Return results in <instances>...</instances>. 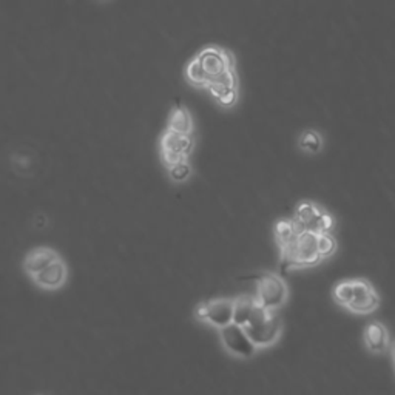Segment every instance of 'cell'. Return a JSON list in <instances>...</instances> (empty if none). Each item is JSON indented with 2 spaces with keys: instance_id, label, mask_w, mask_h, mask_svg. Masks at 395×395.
Wrapping results in <instances>:
<instances>
[{
  "instance_id": "cell-10",
  "label": "cell",
  "mask_w": 395,
  "mask_h": 395,
  "mask_svg": "<svg viewBox=\"0 0 395 395\" xmlns=\"http://www.w3.org/2000/svg\"><path fill=\"white\" fill-rule=\"evenodd\" d=\"M219 340L226 349L227 354L236 358H252L258 352L257 346L252 343L247 332L244 330L243 326L236 323H230L227 326L218 329Z\"/></svg>"
},
{
  "instance_id": "cell-1",
  "label": "cell",
  "mask_w": 395,
  "mask_h": 395,
  "mask_svg": "<svg viewBox=\"0 0 395 395\" xmlns=\"http://www.w3.org/2000/svg\"><path fill=\"white\" fill-rule=\"evenodd\" d=\"M332 298L340 307L354 315H369L380 307V295L371 281L350 278L332 287Z\"/></svg>"
},
{
  "instance_id": "cell-15",
  "label": "cell",
  "mask_w": 395,
  "mask_h": 395,
  "mask_svg": "<svg viewBox=\"0 0 395 395\" xmlns=\"http://www.w3.org/2000/svg\"><path fill=\"white\" fill-rule=\"evenodd\" d=\"M296 145L306 155H318L324 147V138L317 128H306L298 135Z\"/></svg>"
},
{
  "instance_id": "cell-21",
  "label": "cell",
  "mask_w": 395,
  "mask_h": 395,
  "mask_svg": "<svg viewBox=\"0 0 395 395\" xmlns=\"http://www.w3.org/2000/svg\"><path fill=\"white\" fill-rule=\"evenodd\" d=\"M391 357H392V363H394V366H395V343H394V346H392V349H391Z\"/></svg>"
},
{
  "instance_id": "cell-11",
  "label": "cell",
  "mask_w": 395,
  "mask_h": 395,
  "mask_svg": "<svg viewBox=\"0 0 395 395\" xmlns=\"http://www.w3.org/2000/svg\"><path fill=\"white\" fill-rule=\"evenodd\" d=\"M363 338L366 349L372 354H384L391 345L389 330L382 321H371L367 324Z\"/></svg>"
},
{
  "instance_id": "cell-8",
  "label": "cell",
  "mask_w": 395,
  "mask_h": 395,
  "mask_svg": "<svg viewBox=\"0 0 395 395\" xmlns=\"http://www.w3.org/2000/svg\"><path fill=\"white\" fill-rule=\"evenodd\" d=\"M210 98H212L219 109L223 110H232L240 102V93H241V81L240 74L236 69L227 72L216 81H213L207 87Z\"/></svg>"
},
{
  "instance_id": "cell-14",
  "label": "cell",
  "mask_w": 395,
  "mask_h": 395,
  "mask_svg": "<svg viewBox=\"0 0 395 395\" xmlns=\"http://www.w3.org/2000/svg\"><path fill=\"white\" fill-rule=\"evenodd\" d=\"M56 260H59L57 253L51 249H36L33 250L31 253H28V257L25 258V269L28 272L30 275H36L39 274L40 270L45 269L47 266H50L51 262H55Z\"/></svg>"
},
{
  "instance_id": "cell-17",
  "label": "cell",
  "mask_w": 395,
  "mask_h": 395,
  "mask_svg": "<svg viewBox=\"0 0 395 395\" xmlns=\"http://www.w3.org/2000/svg\"><path fill=\"white\" fill-rule=\"evenodd\" d=\"M255 306H257L255 296L252 295H240L233 298V323L244 326L250 318Z\"/></svg>"
},
{
  "instance_id": "cell-6",
  "label": "cell",
  "mask_w": 395,
  "mask_h": 395,
  "mask_svg": "<svg viewBox=\"0 0 395 395\" xmlns=\"http://www.w3.org/2000/svg\"><path fill=\"white\" fill-rule=\"evenodd\" d=\"M195 135H182L165 128L160 138V155L164 167L189 161L195 150Z\"/></svg>"
},
{
  "instance_id": "cell-20",
  "label": "cell",
  "mask_w": 395,
  "mask_h": 395,
  "mask_svg": "<svg viewBox=\"0 0 395 395\" xmlns=\"http://www.w3.org/2000/svg\"><path fill=\"white\" fill-rule=\"evenodd\" d=\"M167 173H169V178L173 182L182 184V182H186L191 178L193 169H191L190 161H182V162L172 165V167H167Z\"/></svg>"
},
{
  "instance_id": "cell-3",
  "label": "cell",
  "mask_w": 395,
  "mask_h": 395,
  "mask_svg": "<svg viewBox=\"0 0 395 395\" xmlns=\"http://www.w3.org/2000/svg\"><path fill=\"white\" fill-rule=\"evenodd\" d=\"M243 328L258 350L267 349L279 341L281 333H283V320L278 312L262 309L257 303L250 318Z\"/></svg>"
},
{
  "instance_id": "cell-7",
  "label": "cell",
  "mask_w": 395,
  "mask_h": 395,
  "mask_svg": "<svg viewBox=\"0 0 395 395\" xmlns=\"http://www.w3.org/2000/svg\"><path fill=\"white\" fill-rule=\"evenodd\" d=\"M292 219L301 230L312 233L330 232L335 226V219L328 210L312 203V201H300L295 207Z\"/></svg>"
},
{
  "instance_id": "cell-9",
  "label": "cell",
  "mask_w": 395,
  "mask_h": 395,
  "mask_svg": "<svg viewBox=\"0 0 395 395\" xmlns=\"http://www.w3.org/2000/svg\"><path fill=\"white\" fill-rule=\"evenodd\" d=\"M195 318L216 330L233 323V298H213L195 307Z\"/></svg>"
},
{
  "instance_id": "cell-12",
  "label": "cell",
  "mask_w": 395,
  "mask_h": 395,
  "mask_svg": "<svg viewBox=\"0 0 395 395\" xmlns=\"http://www.w3.org/2000/svg\"><path fill=\"white\" fill-rule=\"evenodd\" d=\"M165 128L182 135H195V121H193L191 111L184 104L174 105L167 118Z\"/></svg>"
},
{
  "instance_id": "cell-18",
  "label": "cell",
  "mask_w": 395,
  "mask_h": 395,
  "mask_svg": "<svg viewBox=\"0 0 395 395\" xmlns=\"http://www.w3.org/2000/svg\"><path fill=\"white\" fill-rule=\"evenodd\" d=\"M300 232L301 229L294 223V219H281L275 224V240L278 247H286L287 244H291L296 238Z\"/></svg>"
},
{
  "instance_id": "cell-5",
  "label": "cell",
  "mask_w": 395,
  "mask_h": 395,
  "mask_svg": "<svg viewBox=\"0 0 395 395\" xmlns=\"http://www.w3.org/2000/svg\"><path fill=\"white\" fill-rule=\"evenodd\" d=\"M253 296L262 309L278 312L287 303L289 287L278 274L266 272L257 278V291Z\"/></svg>"
},
{
  "instance_id": "cell-16",
  "label": "cell",
  "mask_w": 395,
  "mask_h": 395,
  "mask_svg": "<svg viewBox=\"0 0 395 395\" xmlns=\"http://www.w3.org/2000/svg\"><path fill=\"white\" fill-rule=\"evenodd\" d=\"M182 74H184V81H186L190 87H193V89L204 90V91L207 90L208 81L206 77L204 69L201 68L199 60L195 56L189 59V62L186 64V67H184Z\"/></svg>"
},
{
  "instance_id": "cell-4",
  "label": "cell",
  "mask_w": 395,
  "mask_h": 395,
  "mask_svg": "<svg viewBox=\"0 0 395 395\" xmlns=\"http://www.w3.org/2000/svg\"><path fill=\"white\" fill-rule=\"evenodd\" d=\"M195 57L199 60L201 68L204 69L208 85L216 79L224 76L227 72L236 69V56L229 48L216 45V43H208V45L201 48Z\"/></svg>"
},
{
  "instance_id": "cell-2",
  "label": "cell",
  "mask_w": 395,
  "mask_h": 395,
  "mask_svg": "<svg viewBox=\"0 0 395 395\" xmlns=\"http://www.w3.org/2000/svg\"><path fill=\"white\" fill-rule=\"evenodd\" d=\"M323 258L318 252L317 233L301 230L296 238L279 249V266L287 274L295 269H306L318 266Z\"/></svg>"
},
{
  "instance_id": "cell-13",
  "label": "cell",
  "mask_w": 395,
  "mask_h": 395,
  "mask_svg": "<svg viewBox=\"0 0 395 395\" xmlns=\"http://www.w3.org/2000/svg\"><path fill=\"white\" fill-rule=\"evenodd\" d=\"M67 279V267L60 260H56L39 274L34 275V281L43 289H59Z\"/></svg>"
},
{
  "instance_id": "cell-19",
  "label": "cell",
  "mask_w": 395,
  "mask_h": 395,
  "mask_svg": "<svg viewBox=\"0 0 395 395\" xmlns=\"http://www.w3.org/2000/svg\"><path fill=\"white\" fill-rule=\"evenodd\" d=\"M317 243H318L320 257L323 258V261L330 258L338 249V243L335 238H333V235L330 232L317 233Z\"/></svg>"
}]
</instances>
